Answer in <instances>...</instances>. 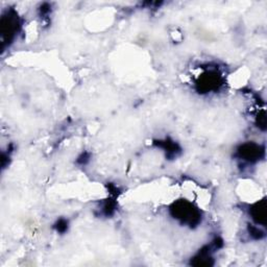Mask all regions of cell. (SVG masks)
Here are the masks:
<instances>
[{"mask_svg":"<svg viewBox=\"0 0 267 267\" xmlns=\"http://www.w3.org/2000/svg\"><path fill=\"white\" fill-rule=\"evenodd\" d=\"M171 211L173 216L183 223H188V225L192 226L199 222L200 213L189 201H178L177 204H175V208L171 209Z\"/></svg>","mask_w":267,"mask_h":267,"instance_id":"obj_1","label":"cell"},{"mask_svg":"<svg viewBox=\"0 0 267 267\" xmlns=\"http://www.w3.org/2000/svg\"><path fill=\"white\" fill-rule=\"evenodd\" d=\"M68 228V222L66 220H64V219H61L59 220V222H57V225H56V230H57V232H60V233H64L65 231L67 230Z\"/></svg>","mask_w":267,"mask_h":267,"instance_id":"obj_5","label":"cell"},{"mask_svg":"<svg viewBox=\"0 0 267 267\" xmlns=\"http://www.w3.org/2000/svg\"><path fill=\"white\" fill-rule=\"evenodd\" d=\"M198 85H200L201 89H204L206 91H211L213 89H217L218 86L220 85L219 76L216 73H209L208 76L205 77Z\"/></svg>","mask_w":267,"mask_h":267,"instance_id":"obj_4","label":"cell"},{"mask_svg":"<svg viewBox=\"0 0 267 267\" xmlns=\"http://www.w3.org/2000/svg\"><path fill=\"white\" fill-rule=\"evenodd\" d=\"M264 154V149L255 143H245L238 149V156L248 162H256Z\"/></svg>","mask_w":267,"mask_h":267,"instance_id":"obj_2","label":"cell"},{"mask_svg":"<svg viewBox=\"0 0 267 267\" xmlns=\"http://www.w3.org/2000/svg\"><path fill=\"white\" fill-rule=\"evenodd\" d=\"M265 200H261L259 201V203L255 204L254 206L251 207L250 209V215H251V218L254 219V221L256 223H258V225H262V226H265V216H266V212H265Z\"/></svg>","mask_w":267,"mask_h":267,"instance_id":"obj_3","label":"cell"}]
</instances>
